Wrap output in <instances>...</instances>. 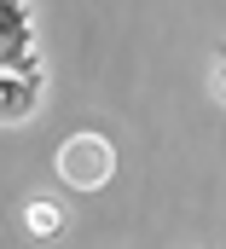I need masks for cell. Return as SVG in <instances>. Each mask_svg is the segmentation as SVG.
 Returning <instances> with one entry per match:
<instances>
[{
	"label": "cell",
	"instance_id": "1",
	"mask_svg": "<svg viewBox=\"0 0 226 249\" xmlns=\"http://www.w3.org/2000/svg\"><path fill=\"white\" fill-rule=\"evenodd\" d=\"M53 174H58L70 191H99V186H111V174H116V145L105 139V133L81 127V133H70V139L53 151Z\"/></svg>",
	"mask_w": 226,
	"mask_h": 249
},
{
	"label": "cell",
	"instance_id": "2",
	"mask_svg": "<svg viewBox=\"0 0 226 249\" xmlns=\"http://www.w3.org/2000/svg\"><path fill=\"white\" fill-rule=\"evenodd\" d=\"M0 64L6 70H23L29 58V6L23 0H0Z\"/></svg>",
	"mask_w": 226,
	"mask_h": 249
},
{
	"label": "cell",
	"instance_id": "3",
	"mask_svg": "<svg viewBox=\"0 0 226 249\" xmlns=\"http://www.w3.org/2000/svg\"><path fill=\"white\" fill-rule=\"evenodd\" d=\"M41 99V64H23V70H6L0 75V116L6 122H23Z\"/></svg>",
	"mask_w": 226,
	"mask_h": 249
},
{
	"label": "cell",
	"instance_id": "4",
	"mask_svg": "<svg viewBox=\"0 0 226 249\" xmlns=\"http://www.w3.org/2000/svg\"><path fill=\"white\" fill-rule=\"evenodd\" d=\"M64 220H70V214H64L58 203H47V197H29V203H23V226H29L35 238H58Z\"/></svg>",
	"mask_w": 226,
	"mask_h": 249
},
{
	"label": "cell",
	"instance_id": "5",
	"mask_svg": "<svg viewBox=\"0 0 226 249\" xmlns=\"http://www.w3.org/2000/svg\"><path fill=\"white\" fill-rule=\"evenodd\" d=\"M215 93L226 99V64H215Z\"/></svg>",
	"mask_w": 226,
	"mask_h": 249
},
{
	"label": "cell",
	"instance_id": "6",
	"mask_svg": "<svg viewBox=\"0 0 226 249\" xmlns=\"http://www.w3.org/2000/svg\"><path fill=\"white\" fill-rule=\"evenodd\" d=\"M215 64H226V41H221V47H215Z\"/></svg>",
	"mask_w": 226,
	"mask_h": 249
}]
</instances>
